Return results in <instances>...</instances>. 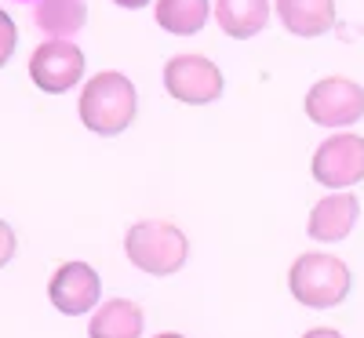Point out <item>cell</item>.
I'll list each match as a JSON object with an SVG mask.
<instances>
[{
    "mask_svg": "<svg viewBox=\"0 0 364 338\" xmlns=\"http://www.w3.org/2000/svg\"><path fill=\"white\" fill-rule=\"evenodd\" d=\"M135 84L124 77V73H99L91 77L87 87L80 91V102H77V113L84 120V128L91 135H120L132 128L135 120Z\"/></svg>",
    "mask_w": 364,
    "mask_h": 338,
    "instance_id": "6da1fadb",
    "label": "cell"
},
{
    "mask_svg": "<svg viewBox=\"0 0 364 338\" xmlns=\"http://www.w3.org/2000/svg\"><path fill=\"white\" fill-rule=\"evenodd\" d=\"M288 288H291V298L302 302L306 310H336V305L346 302V295L353 288V276H350V266L343 258L310 251V255H299L291 262Z\"/></svg>",
    "mask_w": 364,
    "mask_h": 338,
    "instance_id": "7a4b0ae2",
    "label": "cell"
},
{
    "mask_svg": "<svg viewBox=\"0 0 364 338\" xmlns=\"http://www.w3.org/2000/svg\"><path fill=\"white\" fill-rule=\"evenodd\" d=\"M124 251L132 266H139L149 276H171L186 262V233L171 222H135L124 236Z\"/></svg>",
    "mask_w": 364,
    "mask_h": 338,
    "instance_id": "3957f363",
    "label": "cell"
},
{
    "mask_svg": "<svg viewBox=\"0 0 364 338\" xmlns=\"http://www.w3.org/2000/svg\"><path fill=\"white\" fill-rule=\"evenodd\" d=\"M306 116L321 128H350L364 116V87L350 77H324L306 95Z\"/></svg>",
    "mask_w": 364,
    "mask_h": 338,
    "instance_id": "277c9868",
    "label": "cell"
},
{
    "mask_svg": "<svg viewBox=\"0 0 364 338\" xmlns=\"http://www.w3.org/2000/svg\"><path fill=\"white\" fill-rule=\"evenodd\" d=\"M164 87L175 102L204 106L223 95V73L204 55H175L164 66Z\"/></svg>",
    "mask_w": 364,
    "mask_h": 338,
    "instance_id": "5b68a950",
    "label": "cell"
},
{
    "mask_svg": "<svg viewBox=\"0 0 364 338\" xmlns=\"http://www.w3.org/2000/svg\"><path fill=\"white\" fill-rule=\"evenodd\" d=\"M310 171L321 186L346 190L364 178V138L360 135H331L317 146Z\"/></svg>",
    "mask_w": 364,
    "mask_h": 338,
    "instance_id": "8992f818",
    "label": "cell"
},
{
    "mask_svg": "<svg viewBox=\"0 0 364 338\" xmlns=\"http://www.w3.org/2000/svg\"><path fill=\"white\" fill-rule=\"evenodd\" d=\"M29 77L48 95H63L84 77V51L73 48L70 40H48L29 58Z\"/></svg>",
    "mask_w": 364,
    "mask_h": 338,
    "instance_id": "52a82bcc",
    "label": "cell"
},
{
    "mask_svg": "<svg viewBox=\"0 0 364 338\" xmlns=\"http://www.w3.org/2000/svg\"><path fill=\"white\" fill-rule=\"evenodd\" d=\"M99 291H102V280L99 273L91 269L87 262H66L51 273L48 280V298L58 313L66 317H80L87 310H95L99 302Z\"/></svg>",
    "mask_w": 364,
    "mask_h": 338,
    "instance_id": "ba28073f",
    "label": "cell"
},
{
    "mask_svg": "<svg viewBox=\"0 0 364 338\" xmlns=\"http://www.w3.org/2000/svg\"><path fill=\"white\" fill-rule=\"evenodd\" d=\"M357 214H360V204H357L353 193H331V197H324V200L314 204L306 233L314 240H321V244L346 240L350 229L357 226Z\"/></svg>",
    "mask_w": 364,
    "mask_h": 338,
    "instance_id": "9c48e42d",
    "label": "cell"
},
{
    "mask_svg": "<svg viewBox=\"0 0 364 338\" xmlns=\"http://www.w3.org/2000/svg\"><path fill=\"white\" fill-rule=\"evenodd\" d=\"M277 18L295 37H321L336 26V0H277Z\"/></svg>",
    "mask_w": 364,
    "mask_h": 338,
    "instance_id": "30bf717a",
    "label": "cell"
},
{
    "mask_svg": "<svg viewBox=\"0 0 364 338\" xmlns=\"http://www.w3.org/2000/svg\"><path fill=\"white\" fill-rule=\"evenodd\" d=\"M142 310L128 298H109L102 310L91 317V327L87 334L91 338H142Z\"/></svg>",
    "mask_w": 364,
    "mask_h": 338,
    "instance_id": "8fae6325",
    "label": "cell"
},
{
    "mask_svg": "<svg viewBox=\"0 0 364 338\" xmlns=\"http://www.w3.org/2000/svg\"><path fill=\"white\" fill-rule=\"evenodd\" d=\"M215 18L223 33L233 40H248L269 22V4L266 0H215Z\"/></svg>",
    "mask_w": 364,
    "mask_h": 338,
    "instance_id": "7c38bea8",
    "label": "cell"
},
{
    "mask_svg": "<svg viewBox=\"0 0 364 338\" xmlns=\"http://www.w3.org/2000/svg\"><path fill=\"white\" fill-rule=\"evenodd\" d=\"M157 22L175 37H190L208 22V0H157Z\"/></svg>",
    "mask_w": 364,
    "mask_h": 338,
    "instance_id": "4fadbf2b",
    "label": "cell"
},
{
    "mask_svg": "<svg viewBox=\"0 0 364 338\" xmlns=\"http://www.w3.org/2000/svg\"><path fill=\"white\" fill-rule=\"evenodd\" d=\"M84 18H87V11L80 0H41V8H37V26L44 33H51V40L77 33Z\"/></svg>",
    "mask_w": 364,
    "mask_h": 338,
    "instance_id": "5bb4252c",
    "label": "cell"
},
{
    "mask_svg": "<svg viewBox=\"0 0 364 338\" xmlns=\"http://www.w3.org/2000/svg\"><path fill=\"white\" fill-rule=\"evenodd\" d=\"M15 44H18V29H15V22H11L8 11H0V66L11 58Z\"/></svg>",
    "mask_w": 364,
    "mask_h": 338,
    "instance_id": "9a60e30c",
    "label": "cell"
},
{
    "mask_svg": "<svg viewBox=\"0 0 364 338\" xmlns=\"http://www.w3.org/2000/svg\"><path fill=\"white\" fill-rule=\"evenodd\" d=\"M11 255H15V229L0 219V269L11 262Z\"/></svg>",
    "mask_w": 364,
    "mask_h": 338,
    "instance_id": "2e32d148",
    "label": "cell"
},
{
    "mask_svg": "<svg viewBox=\"0 0 364 338\" xmlns=\"http://www.w3.org/2000/svg\"><path fill=\"white\" fill-rule=\"evenodd\" d=\"M302 338H343L339 331H331V327H314V331H306Z\"/></svg>",
    "mask_w": 364,
    "mask_h": 338,
    "instance_id": "e0dca14e",
    "label": "cell"
},
{
    "mask_svg": "<svg viewBox=\"0 0 364 338\" xmlns=\"http://www.w3.org/2000/svg\"><path fill=\"white\" fill-rule=\"evenodd\" d=\"M113 4H120V8H146L149 0H113Z\"/></svg>",
    "mask_w": 364,
    "mask_h": 338,
    "instance_id": "ac0fdd59",
    "label": "cell"
},
{
    "mask_svg": "<svg viewBox=\"0 0 364 338\" xmlns=\"http://www.w3.org/2000/svg\"><path fill=\"white\" fill-rule=\"evenodd\" d=\"M157 338H186V334H178V331H164V334H157Z\"/></svg>",
    "mask_w": 364,
    "mask_h": 338,
    "instance_id": "d6986e66",
    "label": "cell"
}]
</instances>
